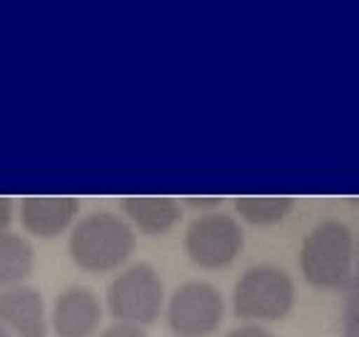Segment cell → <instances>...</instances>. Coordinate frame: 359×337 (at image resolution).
<instances>
[{
    "instance_id": "cell-1",
    "label": "cell",
    "mask_w": 359,
    "mask_h": 337,
    "mask_svg": "<svg viewBox=\"0 0 359 337\" xmlns=\"http://www.w3.org/2000/svg\"><path fill=\"white\" fill-rule=\"evenodd\" d=\"M137 250V232L115 213H90L80 218L67 237V253L75 267L90 275L123 270Z\"/></svg>"
},
{
    "instance_id": "cell-2",
    "label": "cell",
    "mask_w": 359,
    "mask_h": 337,
    "mask_svg": "<svg viewBox=\"0 0 359 337\" xmlns=\"http://www.w3.org/2000/svg\"><path fill=\"white\" fill-rule=\"evenodd\" d=\"M165 282L150 263H133L118 270L105 292V305L112 320L137 327L155 325L165 312Z\"/></svg>"
},
{
    "instance_id": "cell-3",
    "label": "cell",
    "mask_w": 359,
    "mask_h": 337,
    "mask_svg": "<svg viewBox=\"0 0 359 337\" xmlns=\"http://www.w3.org/2000/svg\"><path fill=\"white\" fill-rule=\"evenodd\" d=\"M297 287L287 270L277 265H252L232 290V310L240 320L277 322L294 308Z\"/></svg>"
},
{
    "instance_id": "cell-4",
    "label": "cell",
    "mask_w": 359,
    "mask_h": 337,
    "mask_svg": "<svg viewBox=\"0 0 359 337\" xmlns=\"http://www.w3.org/2000/svg\"><path fill=\"white\" fill-rule=\"evenodd\" d=\"M354 263V237L347 225L325 220L314 225L299 250L302 277L317 290H332L349 280Z\"/></svg>"
},
{
    "instance_id": "cell-5",
    "label": "cell",
    "mask_w": 359,
    "mask_h": 337,
    "mask_svg": "<svg viewBox=\"0 0 359 337\" xmlns=\"http://www.w3.org/2000/svg\"><path fill=\"white\" fill-rule=\"evenodd\" d=\"M165 317L175 337L215 335L224 320L222 292L205 280L182 282L165 303Z\"/></svg>"
},
{
    "instance_id": "cell-6",
    "label": "cell",
    "mask_w": 359,
    "mask_h": 337,
    "mask_svg": "<svg viewBox=\"0 0 359 337\" xmlns=\"http://www.w3.org/2000/svg\"><path fill=\"white\" fill-rule=\"evenodd\" d=\"M245 247V232L230 215H200L185 232V253L200 270H224Z\"/></svg>"
},
{
    "instance_id": "cell-7",
    "label": "cell",
    "mask_w": 359,
    "mask_h": 337,
    "mask_svg": "<svg viewBox=\"0 0 359 337\" xmlns=\"http://www.w3.org/2000/svg\"><path fill=\"white\" fill-rule=\"evenodd\" d=\"M105 317V305L95 290L70 285L57 292L48 322L55 337H97Z\"/></svg>"
},
{
    "instance_id": "cell-8",
    "label": "cell",
    "mask_w": 359,
    "mask_h": 337,
    "mask_svg": "<svg viewBox=\"0 0 359 337\" xmlns=\"http://www.w3.org/2000/svg\"><path fill=\"white\" fill-rule=\"evenodd\" d=\"M0 325L6 327L13 337L50 335L43 292L38 287L28 285V282L0 290Z\"/></svg>"
},
{
    "instance_id": "cell-9",
    "label": "cell",
    "mask_w": 359,
    "mask_h": 337,
    "mask_svg": "<svg viewBox=\"0 0 359 337\" xmlns=\"http://www.w3.org/2000/svg\"><path fill=\"white\" fill-rule=\"evenodd\" d=\"M20 225L28 235L38 240H53L65 230H73L80 213L78 197H22L18 202Z\"/></svg>"
},
{
    "instance_id": "cell-10",
    "label": "cell",
    "mask_w": 359,
    "mask_h": 337,
    "mask_svg": "<svg viewBox=\"0 0 359 337\" xmlns=\"http://www.w3.org/2000/svg\"><path fill=\"white\" fill-rule=\"evenodd\" d=\"M120 210L133 230L142 235H165L182 218V208L175 197H123Z\"/></svg>"
},
{
    "instance_id": "cell-11",
    "label": "cell",
    "mask_w": 359,
    "mask_h": 337,
    "mask_svg": "<svg viewBox=\"0 0 359 337\" xmlns=\"http://www.w3.org/2000/svg\"><path fill=\"white\" fill-rule=\"evenodd\" d=\"M35 247L20 232L0 230V290L22 285L33 275Z\"/></svg>"
},
{
    "instance_id": "cell-12",
    "label": "cell",
    "mask_w": 359,
    "mask_h": 337,
    "mask_svg": "<svg viewBox=\"0 0 359 337\" xmlns=\"http://www.w3.org/2000/svg\"><path fill=\"white\" fill-rule=\"evenodd\" d=\"M232 205L245 223L269 227V225H280L292 213L294 200L292 197H237Z\"/></svg>"
},
{
    "instance_id": "cell-13",
    "label": "cell",
    "mask_w": 359,
    "mask_h": 337,
    "mask_svg": "<svg viewBox=\"0 0 359 337\" xmlns=\"http://www.w3.org/2000/svg\"><path fill=\"white\" fill-rule=\"evenodd\" d=\"M344 337H359V285H354L344 305Z\"/></svg>"
},
{
    "instance_id": "cell-14",
    "label": "cell",
    "mask_w": 359,
    "mask_h": 337,
    "mask_svg": "<svg viewBox=\"0 0 359 337\" xmlns=\"http://www.w3.org/2000/svg\"><path fill=\"white\" fill-rule=\"evenodd\" d=\"M97 337H147V332L145 327L130 325V322H112L97 332Z\"/></svg>"
},
{
    "instance_id": "cell-15",
    "label": "cell",
    "mask_w": 359,
    "mask_h": 337,
    "mask_svg": "<svg viewBox=\"0 0 359 337\" xmlns=\"http://www.w3.org/2000/svg\"><path fill=\"white\" fill-rule=\"evenodd\" d=\"M187 205V208H192V210H197L200 215H210V213H215V210H219L222 208V197H185L182 200Z\"/></svg>"
},
{
    "instance_id": "cell-16",
    "label": "cell",
    "mask_w": 359,
    "mask_h": 337,
    "mask_svg": "<svg viewBox=\"0 0 359 337\" xmlns=\"http://www.w3.org/2000/svg\"><path fill=\"white\" fill-rule=\"evenodd\" d=\"M224 337H275V335H272L267 327L250 322V325H240V327H235V330H230Z\"/></svg>"
},
{
    "instance_id": "cell-17",
    "label": "cell",
    "mask_w": 359,
    "mask_h": 337,
    "mask_svg": "<svg viewBox=\"0 0 359 337\" xmlns=\"http://www.w3.org/2000/svg\"><path fill=\"white\" fill-rule=\"evenodd\" d=\"M13 210H15L13 200H8V197H0V230H11Z\"/></svg>"
},
{
    "instance_id": "cell-18",
    "label": "cell",
    "mask_w": 359,
    "mask_h": 337,
    "mask_svg": "<svg viewBox=\"0 0 359 337\" xmlns=\"http://www.w3.org/2000/svg\"><path fill=\"white\" fill-rule=\"evenodd\" d=\"M0 337H13V335H11V332H8V330H6V327L0 325Z\"/></svg>"
},
{
    "instance_id": "cell-19",
    "label": "cell",
    "mask_w": 359,
    "mask_h": 337,
    "mask_svg": "<svg viewBox=\"0 0 359 337\" xmlns=\"http://www.w3.org/2000/svg\"><path fill=\"white\" fill-rule=\"evenodd\" d=\"M357 285H359V270H357Z\"/></svg>"
}]
</instances>
